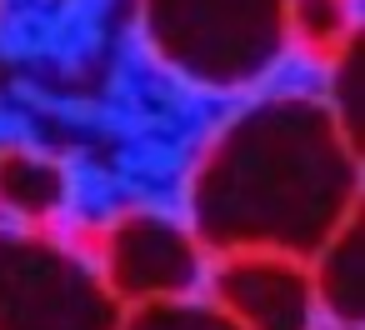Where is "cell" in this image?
I'll list each match as a JSON object with an SVG mask.
<instances>
[{
    "mask_svg": "<svg viewBox=\"0 0 365 330\" xmlns=\"http://www.w3.org/2000/svg\"><path fill=\"white\" fill-rule=\"evenodd\" d=\"M71 195V175L56 155L31 150V145H0V210L46 225L51 215L66 210Z\"/></svg>",
    "mask_w": 365,
    "mask_h": 330,
    "instance_id": "7",
    "label": "cell"
},
{
    "mask_svg": "<svg viewBox=\"0 0 365 330\" xmlns=\"http://www.w3.org/2000/svg\"><path fill=\"white\" fill-rule=\"evenodd\" d=\"M215 305L240 330H315L310 265L275 250H235L215 270Z\"/></svg>",
    "mask_w": 365,
    "mask_h": 330,
    "instance_id": "5",
    "label": "cell"
},
{
    "mask_svg": "<svg viewBox=\"0 0 365 330\" xmlns=\"http://www.w3.org/2000/svg\"><path fill=\"white\" fill-rule=\"evenodd\" d=\"M360 205V150L320 96L280 91L215 130L190 170L200 245L310 260Z\"/></svg>",
    "mask_w": 365,
    "mask_h": 330,
    "instance_id": "1",
    "label": "cell"
},
{
    "mask_svg": "<svg viewBox=\"0 0 365 330\" xmlns=\"http://www.w3.org/2000/svg\"><path fill=\"white\" fill-rule=\"evenodd\" d=\"M115 330H240L220 305H195V300H145L130 315H120Z\"/></svg>",
    "mask_w": 365,
    "mask_h": 330,
    "instance_id": "9",
    "label": "cell"
},
{
    "mask_svg": "<svg viewBox=\"0 0 365 330\" xmlns=\"http://www.w3.org/2000/svg\"><path fill=\"white\" fill-rule=\"evenodd\" d=\"M360 240H365V230H360V205H355L345 215V225L305 260L315 305H325V315L350 330H360V315H365V245Z\"/></svg>",
    "mask_w": 365,
    "mask_h": 330,
    "instance_id": "6",
    "label": "cell"
},
{
    "mask_svg": "<svg viewBox=\"0 0 365 330\" xmlns=\"http://www.w3.org/2000/svg\"><path fill=\"white\" fill-rule=\"evenodd\" d=\"M205 255L195 230L160 210H125L110 220L101 240V280L120 305L180 300L200 285Z\"/></svg>",
    "mask_w": 365,
    "mask_h": 330,
    "instance_id": "4",
    "label": "cell"
},
{
    "mask_svg": "<svg viewBox=\"0 0 365 330\" xmlns=\"http://www.w3.org/2000/svg\"><path fill=\"white\" fill-rule=\"evenodd\" d=\"M290 0H140L145 46L200 91H245L290 51Z\"/></svg>",
    "mask_w": 365,
    "mask_h": 330,
    "instance_id": "2",
    "label": "cell"
},
{
    "mask_svg": "<svg viewBox=\"0 0 365 330\" xmlns=\"http://www.w3.org/2000/svg\"><path fill=\"white\" fill-rule=\"evenodd\" d=\"M290 46H310L320 56H340L355 36V0H290Z\"/></svg>",
    "mask_w": 365,
    "mask_h": 330,
    "instance_id": "8",
    "label": "cell"
},
{
    "mask_svg": "<svg viewBox=\"0 0 365 330\" xmlns=\"http://www.w3.org/2000/svg\"><path fill=\"white\" fill-rule=\"evenodd\" d=\"M335 330H350V325H335Z\"/></svg>",
    "mask_w": 365,
    "mask_h": 330,
    "instance_id": "11",
    "label": "cell"
},
{
    "mask_svg": "<svg viewBox=\"0 0 365 330\" xmlns=\"http://www.w3.org/2000/svg\"><path fill=\"white\" fill-rule=\"evenodd\" d=\"M325 105H330L335 125L345 130V140L360 150V36H350L340 46V56H335V86L325 96Z\"/></svg>",
    "mask_w": 365,
    "mask_h": 330,
    "instance_id": "10",
    "label": "cell"
},
{
    "mask_svg": "<svg viewBox=\"0 0 365 330\" xmlns=\"http://www.w3.org/2000/svg\"><path fill=\"white\" fill-rule=\"evenodd\" d=\"M120 300L101 270L36 230H0V330H115Z\"/></svg>",
    "mask_w": 365,
    "mask_h": 330,
    "instance_id": "3",
    "label": "cell"
}]
</instances>
